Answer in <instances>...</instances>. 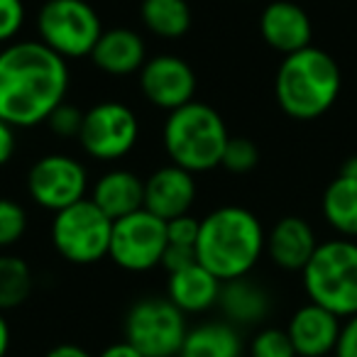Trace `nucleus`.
Listing matches in <instances>:
<instances>
[{
    "label": "nucleus",
    "instance_id": "9",
    "mask_svg": "<svg viewBox=\"0 0 357 357\" xmlns=\"http://www.w3.org/2000/svg\"><path fill=\"white\" fill-rule=\"evenodd\" d=\"M167 245V223L142 208L113 223L108 257L125 272H149L162 264Z\"/></svg>",
    "mask_w": 357,
    "mask_h": 357
},
{
    "label": "nucleus",
    "instance_id": "3",
    "mask_svg": "<svg viewBox=\"0 0 357 357\" xmlns=\"http://www.w3.org/2000/svg\"><path fill=\"white\" fill-rule=\"evenodd\" d=\"M340 66L328 52L306 47L284 56L274 79L277 103L294 120H316L333 108L340 96Z\"/></svg>",
    "mask_w": 357,
    "mask_h": 357
},
{
    "label": "nucleus",
    "instance_id": "12",
    "mask_svg": "<svg viewBox=\"0 0 357 357\" xmlns=\"http://www.w3.org/2000/svg\"><path fill=\"white\" fill-rule=\"evenodd\" d=\"M139 89L152 105L162 110H176L191 103L196 93V74L189 61L174 54H159L147 59L139 71Z\"/></svg>",
    "mask_w": 357,
    "mask_h": 357
},
{
    "label": "nucleus",
    "instance_id": "8",
    "mask_svg": "<svg viewBox=\"0 0 357 357\" xmlns=\"http://www.w3.org/2000/svg\"><path fill=\"white\" fill-rule=\"evenodd\" d=\"M186 333V313L169 298H142L125 318V340L144 357H178Z\"/></svg>",
    "mask_w": 357,
    "mask_h": 357
},
{
    "label": "nucleus",
    "instance_id": "23",
    "mask_svg": "<svg viewBox=\"0 0 357 357\" xmlns=\"http://www.w3.org/2000/svg\"><path fill=\"white\" fill-rule=\"evenodd\" d=\"M142 22L162 40H181L191 30V6L186 0H142Z\"/></svg>",
    "mask_w": 357,
    "mask_h": 357
},
{
    "label": "nucleus",
    "instance_id": "34",
    "mask_svg": "<svg viewBox=\"0 0 357 357\" xmlns=\"http://www.w3.org/2000/svg\"><path fill=\"white\" fill-rule=\"evenodd\" d=\"M98 357H144V355L135 345H130L128 340H123V342H113V345H108Z\"/></svg>",
    "mask_w": 357,
    "mask_h": 357
},
{
    "label": "nucleus",
    "instance_id": "16",
    "mask_svg": "<svg viewBox=\"0 0 357 357\" xmlns=\"http://www.w3.org/2000/svg\"><path fill=\"white\" fill-rule=\"evenodd\" d=\"M318 240L313 228L303 218L296 215H287V218L277 220L272 233L267 235V255L279 269L287 272H303L308 262H311L313 252L318 248Z\"/></svg>",
    "mask_w": 357,
    "mask_h": 357
},
{
    "label": "nucleus",
    "instance_id": "26",
    "mask_svg": "<svg viewBox=\"0 0 357 357\" xmlns=\"http://www.w3.org/2000/svg\"><path fill=\"white\" fill-rule=\"evenodd\" d=\"M250 357H296L291 337L282 328H264L252 337Z\"/></svg>",
    "mask_w": 357,
    "mask_h": 357
},
{
    "label": "nucleus",
    "instance_id": "37",
    "mask_svg": "<svg viewBox=\"0 0 357 357\" xmlns=\"http://www.w3.org/2000/svg\"><path fill=\"white\" fill-rule=\"evenodd\" d=\"M340 174L342 176H350V178H357V154L350 159H345V164L340 167Z\"/></svg>",
    "mask_w": 357,
    "mask_h": 357
},
{
    "label": "nucleus",
    "instance_id": "33",
    "mask_svg": "<svg viewBox=\"0 0 357 357\" xmlns=\"http://www.w3.org/2000/svg\"><path fill=\"white\" fill-rule=\"evenodd\" d=\"M17 139H15V128L8 125L6 120H0V167L8 164L15 154Z\"/></svg>",
    "mask_w": 357,
    "mask_h": 357
},
{
    "label": "nucleus",
    "instance_id": "5",
    "mask_svg": "<svg viewBox=\"0 0 357 357\" xmlns=\"http://www.w3.org/2000/svg\"><path fill=\"white\" fill-rule=\"evenodd\" d=\"M303 289L311 303L337 318L357 313V243L347 238L321 243L303 267Z\"/></svg>",
    "mask_w": 357,
    "mask_h": 357
},
{
    "label": "nucleus",
    "instance_id": "13",
    "mask_svg": "<svg viewBox=\"0 0 357 357\" xmlns=\"http://www.w3.org/2000/svg\"><path fill=\"white\" fill-rule=\"evenodd\" d=\"M194 201H196L194 174L176 167V164L157 169L144 181V211L157 215L164 223L178 218V215L191 213Z\"/></svg>",
    "mask_w": 357,
    "mask_h": 357
},
{
    "label": "nucleus",
    "instance_id": "27",
    "mask_svg": "<svg viewBox=\"0 0 357 357\" xmlns=\"http://www.w3.org/2000/svg\"><path fill=\"white\" fill-rule=\"evenodd\" d=\"M27 230V213L17 201L0 199V248H10Z\"/></svg>",
    "mask_w": 357,
    "mask_h": 357
},
{
    "label": "nucleus",
    "instance_id": "29",
    "mask_svg": "<svg viewBox=\"0 0 357 357\" xmlns=\"http://www.w3.org/2000/svg\"><path fill=\"white\" fill-rule=\"evenodd\" d=\"M199 230H201V220H196L191 213L178 215V218H174L167 223V243L174 245V248L196 250V243H199Z\"/></svg>",
    "mask_w": 357,
    "mask_h": 357
},
{
    "label": "nucleus",
    "instance_id": "30",
    "mask_svg": "<svg viewBox=\"0 0 357 357\" xmlns=\"http://www.w3.org/2000/svg\"><path fill=\"white\" fill-rule=\"evenodd\" d=\"M22 25H25L22 0H0V45L15 40Z\"/></svg>",
    "mask_w": 357,
    "mask_h": 357
},
{
    "label": "nucleus",
    "instance_id": "31",
    "mask_svg": "<svg viewBox=\"0 0 357 357\" xmlns=\"http://www.w3.org/2000/svg\"><path fill=\"white\" fill-rule=\"evenodd\" d=\"M333 355L335 357H357V313L350 318H345Z\"/></svg>",
    "mask_w": 357,
    "mask_h": 357
},
{
    "label": "nucleus",
    "instance_id": "17",
    "mask_svg": "<svg viewBox=\"0 0 357 357\" xmlns=\"http://www.w3.org/2000/svg\"><path fill=\"white\" fill-rule=\"evenodd\" d=\"M91 61L108 76H130L147 64V47L142 37L128 27L103 30L98 45L91 52Z\"/></svg>",
    "mask_w": 357,
    "mask_h": 357
},
{
    "label": "nucleus",
    "instance_id": "20",
    "mask_svg": "<svg viewBox=\"0 0 357 357\" xmlns=\"http://www.w3.org/2000/svg\"><path fill=\"white\" fill-rule=\"evenodd\" d=\"M218 306L223 308V316L233 326H255V323H262L267 318L269 308H272V298L257 282L240 277L233 282H223Z\"/></svg>",
    "mask_w": 357,
    "mask_h": 357
},
{
    "label": "nucleus",
    "instance_id": "18",
    "mask_svg": "<svg viewBox=\"0 0 357 357\" xmlns=\"http://www.w3.org/2000/svg\"><path fill=\"white\" fill-rule=\"evenodd\" d=\"M223 282L196 259L189 267L169 274L167 298L184 313H204L220 298Z\"/></svg>",
    "mask_w": 357,
    "mask_h": 357
},
{
    "label": "nucleus",
    "instance_id": "32",
    "mask_svg": "<svg viewBox=\"0 0 357 357\" xmlns=\"http://www.w3.org/2000/svg\"><path fill=\"white\" fill-rule=\"evenodd\" d=\"M194 262H196V250L174 248V245H167V252H164V257H162V267L167 269L169 274L189 267V264H194Z\"/></svg>",
    "mask_w": 357,
    "mask_h": 357
},
{
    "label": "nucleus",
    "instance_id": "25",
    "mask_svg": "<svg viewBox=\"0 0 357 357\" xmlns=\"http://www.w3.org/2000/svg\"><path fill=\"white\" fill-rule=\"evenodd\" d=\"M259 164V149L248 137H230L225 144L220 167L230 174H248Z\"/></svg>",
    "mask_w": 357,
    "mask_h": 357
},
{
    "label": "nucleus",
    "instance_id": "21",
    "mask_svg": "<svg viewBox=\"0 0 357 357\" xmlns=\"http://www.w3.org/2000/svg\"><path fill=\"white\" fill-rule=\"evenodd\" d=\"M178 357H243V340L233 323H201L186 333Z\"/></svg>",
    "mask_w": 357,
    "mask_h": 357
},
{
    "label": "nucleus",
    "instance_id": "11",
    "mask_svg": "<svg viewBox=\"0 0 357 357\" xmlns=\"http://www.w3.org/2000/svg\"><path fill=\"white\" fill-rule=\"evenodd\" d=\"M89 191V174L79 159L69 154H45L30 167L27 194L45 211H59L79 204Z\"/></svg>",
    "mask_w": 357,
    "mask_h": 357
},
{
    "label": "nucleus",
    "instance_id": "14",
    "mask_svg": "<svg viewBox=\"0 0 357 357\" xmlns=\"http://www.w3.org/2000/svg\"><path fill=\"white\" fill-rule=\"evenodd\" d=\"M342 318L331 313L328 308L308 301L306 306L296 308L287 326L296 357H328L335 352L340 337Z\"/></svg>",
    "mask_w": 357,
    "mask_h": 357
},
{
    "label": "nucleus",
    "instance_id": "35",
    "mask_svg": "<svg viewBox=\"0 0 357 357\" xmlns=\"http://www.w3.org/2000/svg\"><path fill=\"white\" fill-rule=\"evenodd\" d=\"M45 357H91L89 350L74 345V342H61V345H54Z\"/></svg>",
    "mask_w": 357,
    "mask_h": 357
},
{
    "label": "nucleus",
    "instance_id": "22",
    "mask_svg": "<svg viewBox=\"0 0 357 357\" xmlns=\"http://www.w3.org/2000/svg\"><path fill=\"white\" fill-rule=\"evenodd\" d=\"M323 218L340 238H357V178L337 174L328 184L321 201Z\"/></svg>",
    "mask_w": 357,
    "mask_h": 357
},
{
    "label": "nucleus",
    "instance_id": "28",
    "mask_svg": "<svg viewBox=\"0 0 357 357\" xmlns=\"http://www.w3.org/2000/svg\"><path fill=\"white\" fill-rule=\"evenodd\" d=\"M47 125H50V130L56 135V137L79 139L81 125H84V110L74 108V105H69V103H61L59 108L47 118Z\"/></svg>",
    "mask_w": 357,
    "mask_h": 357
},
{
    "label": "nucleus",
    "instance_id": "1",
    "mask_svg": "<svg viewBox=\"0 0 357 357\" xmlns=\"http://www.w3.org/2000/svg\"><path fill=\"white\" fill-rule=\"evenodd\" d=\"M69 66L42 42H15L0 50V120L13 128L47 123L64 103Z\"/></svg>",
    "mask_w": 357,
    "mask_h": 357
},
{
    "label": "nucleus",
    "instance_id": "36",
    "mask_svg": "<svg viewBox=\"0 0 357 357\" xmlns=\"http://www.w3.org/2000/svg\"><path fill=\"white\" fill-rule=\"evenodd\" d=\"M10 350V326H8L6 316L0 313V357H6Z\"/></svg>",
    "mask_w": 357,
    "mask_h": 357
},
{
    "label": "nucleus",
    "instance_id": "2",
    "mask_svg": "<svg viewBox=\"0 0 357 357\" xmlns=\"http://www.w3.org/2000/svg\"><path fill=\"white\" fill-rule=\"evenodd\" d=\"M267 235L252 211L223 206L201 220L196 259L220 282L248 277L259 262Z\"/></svg>",
    "mask_w": 357,
    "mask_h": 357
},
{
    "label": "nucleus",
    "instance_id": "19",
    "mask_svg": "<svg viewBox=\"0 0 357 357\" xmlns=\"http://www.w3.org/2000/svg\"><path fill=\"white\" fill-rule=\"evenodd\" d=\"M91 201L115 223L144 208V181L135 172L113 169L96 181Z\"/></svg>",
    "mask_w": 357,
    "mask_h": 357
},
{
    "label": "nucleus",
    "instance_id": "6",
    "mask_svg": "<svg viewBox=\"0 0 357 357\" xmlns=\"http://www.w3.org/2000/svg\"><path fill=\"white\" fill-rule=\"evenodd\" d=\"M40 42L61 59L91 56L103 35L100 17L86 0H47L37 15Z\"/></svg>",
    "mask_w": 357,
    "mask_h": 357
},
{
    "label": "nucleus",
    "instance_id": "15",
    "mask_svg": "<svg viewBox=\"0 0 357 357\" xmlns=\"http://www.w3.org/2000/svg\"><path fill=\"white\" fill-rule=\"evenodd\" d=\"M259 35L272 50L289 56L311 47L313 25L308 13L291 0H274L262 10L259 17Z\"/></svg>",
    "mask_w": 357,
    "mask_h": 357
},
{
    "label": "nucleus",
    "instance_id": "4",
    "mask_svg": "<svg viewBox=\"0 0 357 357\" xmlns=\"http://www.w3.org/2000/svg\"><path fill=\"white\" fill-rule=\"evenodd\" d=\"M162 139L172 164L191 174H201L220 167L230 135L218 110L191 100L169 113Z\"/></svg>",
    "mask_w": 357,
    "mask_h": 357
},
{
    "label": "nucleus",
    "instance_id": "7",
    "mask_svg": "<svg viewBox=\"0 0 357 357\" xmlns=\"http://www.w3.org/2000/svg\"><path fill=\"white\" fill-rule=\"evenodd\" d=\"M113 220L91 199L54 213L52 243L54 250L71 264H93L108 257Z\"/></svg>",
    "mask_w": 357,
    "mask_h": 357
},
{
    "label": "nucleus",
    "instance_id": "24",
    "mask_svg": "<svg viewBox=\"0 0 357 357\" xmlns=\"http://www.w3.org/2000/svg\"><path fill=\"white\" fill-rule=\"evenodd\" d=\"M32 284L35 277L25 259L15 255H0V313L22 306L32 294Z\"/></svg>",
    "mask_w": 357,
    "mask_h": 357
},
{
    "label": "nucleus",
    "instance_id": "10",
    "mask_svg": "<svg viewBox=\"0 0 357 357\" xmlns=\"http://www.w3.org/2000/svg\"><path fill=\"white\" fill-rule=\"evenodd\" d=\"M139 137L137 115L125 103L105 100L84 113L79 142L89 157L98 162H115L132 152Z\"/></svg>",
    "mask_w": 357,
    "mask_h": 357
}]
</instances>
